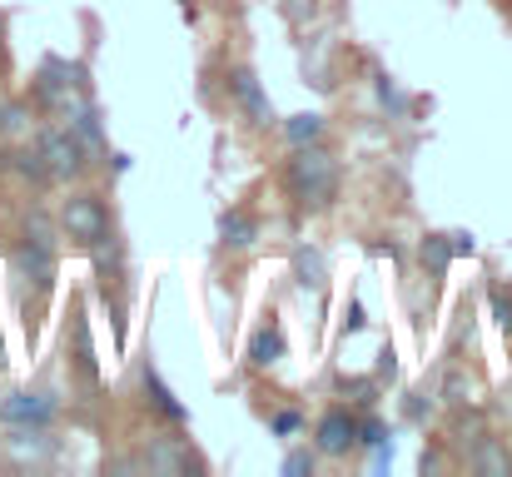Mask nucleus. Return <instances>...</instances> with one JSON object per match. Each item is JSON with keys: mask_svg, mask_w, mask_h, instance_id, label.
<instances>
[{"mask_svg": "<svg viewBox=\"0 0 512 477\" xmlns=\"http://www.w3.org/2000/svg\"><path fill=\"white\" fill-rule=\"evenodd\" d=\"M35 130H40V125H35V110H30L25 100H15V105H5V110H0V140H5L10 150L30 145V140H35Z\"/></svg>", "mask_w": 512, "mask_h": 477, "instance_id": "0eeeda50", "label": "nucleus"}, {"mask_svg": "<svg viewBox=\"0 0 512 477\" xmlns=\"http://www.w3.org/2000/svg\"><path fill=\"white\" fill-rule=\"evenodd\" d=\"M353 438H358V423H353L343 408H329V413L319 418V428H314V448H319L324 458H343V453L353 448Z\"/></svg>", "mask_w": 512, "mask_h": 477, "instance_id": "39448f33", "label": "nucleus"}, {"mask_svg": "<svg viewBox=\"0 0 512 477\" xmlns=\"http://www.w3.org/2000/svg\"><path fill=\"white\" fill-rule=\"evenodd\" d=\"M468 468H473V473H498V477H508V473H512V453L503 448V443L483 438V443H478V453L468 458Z\"/></svg>", "mask_w": 512, "mask_h": 477, "instance_id": "6e6552de", "label": "nucleus"}, {"mask_svg": "<svg viewBox=\"0 0 512 477\" xmlns=\"http://www.w3.org/2000/svg\"><path fill=\"white\" fill-rule=\"evenodd\" d=\"M50 418H55V403L45 393H10L0 403V423H10V428H45Z\"/></svg>", "mask_w": 512, "mask_h": 477, "instance_id": "20e7f679", "label": "nucleus"}, {"mask_svg": "<svg viewBox=\"0 0 512 477\" xmlns=\"http://www.w3.org/2000/svg\"><path fill=\"white\" fill-rule=\"evenodd\" d=\"M55 229H60V239H70L75 249H105L110 244V209H105V199L95 194V189H80V184H70V194L60 199V209H55Z\"/></svg>", "mask_w": 512, "mask_h": 477, "instance_id": "f03ea898", "label": "nucleus"}, {"mask_svg": "<svg viewBox=\"0 0 512 477\" xmlns=\"http://www.w3.org/2000/svg\"><path fill=\"white\" fill-rule=\"evenodd\" d=\"M339 189L343 169L329 155V145H294V155L284 159V194L299 214H329L339 204Z\"/></svg>", "mask_w": 512, "mask_h": 477, "instance_id": "f257e3e1", "label": "nucleus"}, {"mask_svg": "<svg viewBox=\"0 0 512 477\" xmlns=\"http://www.w3.org/2000/svg\"><path fill=\"white\" fill-rule=\"evenodd\" d=\"M324 135H329L324 115H294L289 120V140L294 145H324Z\"/></svg>", "mask_w": 512, "mask_h": 477, "instance_id": "1a4fd4ad", "label": "nucleus"}, {"mask_svg": "<svg viewBox=\"0 0 512 477\" xmlns=\"http://www.w3.org/2000/svg\"><path fill=\"white\" fill-rule=\"evenodd\" d=\"M249 219L244 214H234V219H224V244H249Z\"/></svg>", "mask_w": 512, "mask_h": 477, "instance_id": "9d476101", "label": "nucleus"}, {"mask_svg": "<svg viewBox=\"0 0 512 477\" xmlns=\"http://www.w3.org/2000/svg\"><path fill=\"white\" fill-rule=\"evenodd\" d=\"M35 155L45 164V179L50 184H80L85 174H90V150H85V140L70 130V125H40L35 130Z\"/></svg>", "mask_w": 512, "mask_h": 477, "instance_id": "7ed1b4c3", "label": "nucleus"}, {"mask_svg": "<svg viewBox=\"0 0 512 477\" xmlns=\"http://www.w3.org/2000/svg\"><path fill=\"white\" fill-rule=\"evenodd\" d=\"M229 90H234V105L254 120V125H269L274 120V110H269V100H264V90H259V80H254V70H234L229 75Z\"/></svg>", "mask_w": 512, "mask_h": 477, "instance_id": "423d86ee", "label": "nucleus"}, {"mask_svg": "<svg viewBox=\"0 0 512 477\" xmlns=\"http://www.w3.org/2000/svg\"><path fill=\"white\" fill-rule=\"evenodd\" d=\"M274 353H279V333H259V343H254V363H274Z\"/></svg>", "mask_w": 512, "mask_h": 477, "instance_id": "9b49d317", "label": "nucleus"}]
</instances>
